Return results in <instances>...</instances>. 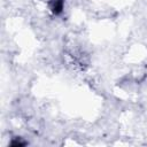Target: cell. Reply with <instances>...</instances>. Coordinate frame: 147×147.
I'll list each match as a JSON object with an SVG mask.
<instances>
[{
    "label": "cell",
    "mask_w": 147,
    "mask_h": 147,
    "mask_svg": "<svg viewBox=\"0 0 147 147\" xmlns=\"http://www.w3.org/2000/svg\"><path fill=\"white\" fill-rule=\"evenodd\" d=\"M49 7H51V10L53 14L59 15L63 10V0H51Z\"/></svg>",
    "instance_id": "6da1fadb"
},
{
    "label": "cell",
    "mask_w": 147,
    "mask_h": 147,
    "mask_svg": "<svg viewBox=\"0 0 147 147\" xmlns=\"http://www.w3.org/2000/svg\"><path fill=\"white\" fill-rule=\"evenodd\" d=\"M10 145H11V146H15V147H17V146H24V145H25V142H24V141H21V140H18V138H16V140L11 141V142H10Z\"/></svg>",
    "instance_id": "7a4b0ae2"
}]
</instances>
